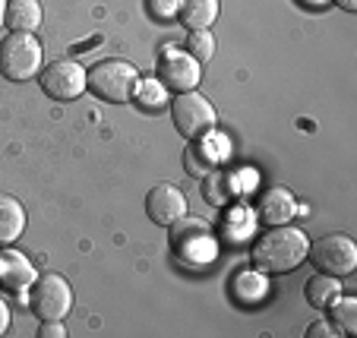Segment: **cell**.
<instances>
[{
	"mask_svg": "<svg viewBox=\"0 0 357 338\" xmlns=\"http://www.w3.org/2000/svg\"><path fill=\"white\" fill-rule=\"evenodd\" d=\"M307 247L310 244L301 228L269 224V231L257 237L250 259H253V269L266 272V275H282V272H294L307 259Z\"/></svg>",
	"mask_w": 357,
	"mask_h": 338,
	"instance_id": "1",
	"label": "cell"
},
{
	"mask_svg": "<svg viewBox=\"0 0 357 338\" xmlns=\"http://www.w3.org/2000/svg\"><path fill=\"white\" fill-rule=\"evenodd\" d=\"M171 250L187 266H209L218 256V237L202 218L181 215L171 222Z\"/></svg>",
	"mask_w": 357,
	"mask_h": 338,
	"instance_id": "2",
	"label": "cell"
},
{
	"mask_svg": "<svg viewBox=\"0 0 357 338\" xmlns=\"http://www.w3.org/2000/svg\"><path fill=\"white\" fill-rule=\"evenodd\" d=\"M86 89H92V95L101 102L123 105L139 89V70L130 61L108 57V61H98L92 70H86Z\"/></svg>",
	"mask_w": 357,
	"mask_h": 338,
	"instance_id": "3",
	"label": "cell"
},
{
	"mask_svg": "<svg viewBox=\"0 0 357 338\" xmlns=\"http://www.w3.org/2000/svg\"><path fill=\"white\" fill-rule=\"evenodd\" d=\"M41 41L35 38V32H10L0 41V73L13 82L35 79L41 73Z\"/></svg>",
	"mask_w": 357,
	"mask_h": 338,
	"instance_id": "4",
	"label": "cell"
},
{
	"mask_svg": "<svg viewBox=\"0 0 357 338\" xmlns=\"http://www.w3.org/2000/svg\"><path fill=\"white\" fill-rule=\"evenodd\" d=\"M171 117H174V127L181 136L187 139H206V136L215 130V108L206 95L199 92H177V98L171 102Z\"/></svg>",
	"mask_w": 357,
	"mask_h": 338,
	"instance_id": "5",
	"label": "cell"
},
{
	"mask_svg": "<svg viewBox=\"0 0 357 338\" xmlns=\"http://www.w3.org/2000/svg\"><path fill=\"white\" fill-rule=\"evenodd\" d=\"M307 259L326 275L344 278L357 269V244L348 234H323L307 247Z\"/></svg>",
	"mask_w": 357,
	"mask_h": 338,
	"instance_id": "6",
	"label": "cell"
},
{
	"mask_svg": "<svg viewBox=\"0 0 357 338\" xmlns=\"http://www.w3.org/2000/svg\"><path fill=\"white\" fill-rule=\"evenodd\" d=\"M73 307V288L63 275L51 272L32 282L29 288V310L38 319H63Z\"/></svg>",
	"mask_w": 357,
	"mask_h": 338,
	"instance_id": "7",
	"label": "cell"
},
{
	"mask_svg": "<svg viewBox=\"0 0 357 338\" xmlns=\"http://www.w3.org/2000/svg\"><path fill=\"white\" fill-rule=\"evenodd\" d=\"M38 82L47 98H54V102H76V98L86 92V70L76 61L63 57V61L47 63L38 73Z\"/></svg>",
	"mask_w": 357,
	"mask_h": 338,
	"instance_id": "8",
	"label": "cell"
},
{
	"mask_svg": "<svg viewBox=\"0 0 357 338\" xmlns=\"http://www.w3.org/2000/svg\"><path fill=\"white\" fill-rule=\"evenodd\" d=\"M158 79L174 92H190L199 82V63L177 45H165L158 54Z\"/></svg>",
	"mask_w": 357,
	"mask_h": 338,
	"instance_id": "9",
	"label": "cell"
},
{
	"mask_svg": "<svg viewBox=\"0 0 357 338\" xmlns=\"http://www.w3.org/2000/svg\"><path fill=\"white\" fill-rule=\"evenodd\" d=\"M146 215L155 224H171L181 215H187V197L174 183H155L146 197Z\"/></svg>",
	"mask_w": 357,
	"mask_h": 338,
	"instance_id": "10",
	"label": "cell"
},
{
	"mask_svg": "<svg viewBox=\"0 0 357 338\" xmlns=\"http://www.w3.org/2000/svg\"><path fill=\"white\" fill-rule=\"evenodd\" d=\"M35 266L22 256L20 250H7V247H0V288L10 294H22L32 288L35 282Z\"/></svg>",
	"mask_w": 357,
	"mask_h": 338,
	"instance_id": "11",
	"label": "cell"
},
{
	"mask_svg": "<svg viewBox=\"0 0 357 338\" xmlns=\"http://www.w3.org/2000/svg\"><path fill=\"white\" fill-rule=\"evenodd\" d=\"M294 212L297 203L291 197V190L284 187H266L257 197V215L263 224H288Z\"/></svg>",
	"mask_w": 357,
	"mask_h": 338,
	"instance_id": "12",
	"label": "cell"
},
{
	"mask_svg": "<svg viewBox=\"0 0 357 338\" xmlns=\"http://www.w3.org/2000/svg\"><path fill=\"white\" fill-rule=\"evenodd\" d=\"M266 291H269V284H266L259 269H243V272H237L234 282H231V298L241 307H257L259 300L266 298Z\"/></svg>",
	"mask_w": 357,
	"mask_h": 338,
	"instance_id": "13",
	"label": "cell"
},
{
	"mask_svg": "<svg viewBox=\"0 0 357 338\" xmlns=\"http://www.w3.org/2000/svg\"><path fill=\"white\" fill-rule=\"evenodd\" d=\"M26 228V209L16 197L0 193V247H10Z\"/></svg>",
	"mask_w": 357,
	"mask_h": 338,
	"instance_id": "14",
	"label": "cell"
},
{
	"mask_svg": "<svg viewBox=\"0 0 357 338\" xmlns=\"http://www.w3.org/2000/svg\"><path fill=\"white\" fill-rule=\"evenodd\" d=\"M177 20L187 32L196 29H209L218 20V0H181V10H177Z\"/></svg>",
	"mask_w": 357,
	"mask_h": 338,
	"instance_id": "15",
	"label": "cell"
},
{
	"mask_svg": "<svg viewBox=\"0 0 357 338\" xmlns=\"http://www.w3.org/2000/svg\"><path fill=\"white\" fill-rule=\"evenodd\" d=\"M41 3L38 0H7V26L13 32H35L41 26Z\"/></svg>",
	"mask_w": 357,
	"mask_h": 338,
	"instance_id": "16",
	"label": "cell"
},
{
	"mask_svg": "<svg viewBox=\"0 0 357 338\" xmlns=\"http://www.w3.org/2000/svg\"><path fill=\"white\" fill-rule=\"evenodd\" d=\"M218 162H222V152L209 149L199 139H190V149L183 152V168H187L190 177H206L209 171L218 168Z\"/></svg>",
	"mask_w": 357,
	"mask_h": 338,
	"instance_id": "17",
	"label": "cell"
},
{
	"mask_svg": "<svg viewBox=\"0 0 357 338\" xmlns=\"http://www.w3.org/2000/svg\"><path fill=\"white\" fill-rule=\"evenodd\" d=\"M303 294H307V304H310V307H317V310H329V304L338 298V294H342V282H338L335 275L319 272L317 278H310V282H307Z\"/></svg>",
	"mask_w": 357,
	"mask_h": 338,
	"instance_id": "18",
	"label": "cell"
},
{
	"mask_svg": "<svg viewBox=\"0 0 357 338\" xmlns=\"http://www.w3.org/2000/svg\"><path fill=\"white\" fill-rule=\"evenodd\" d=\"M202 197H206V203L212 206H231V199H234V177L225 174V171H209L206 174V180H202Z\"/></svg>",
	"mask_w": 357,
	"mask_h": 338,
	"instance_id": "19",
	"label": "cell"
},
{
	"mask_svg": "<svg viewBox=\"0 0 357 338\" xmlns=\"http://www.w3.org/2000/svg\"><path fill=\"white\" fill-rule=\"evenodd\" d=\"M183 51H187V54L193 57L196 63H209L212 54H215V35H212L209 29H196V32L187 35V41H183Z\"/></svg>",
	"mask_w": 357,
	"mask_h": 338,
	"instance_id": "20",
	"label": "cell"
},
{
	"mask_svg": "<svg viewBox=\"0 0 357 338\" xmlns=\"http://www.w3.org/2000/svg\"><path fill=\"white\" fill-rule=\"evenodd\" d=\"M329 310H332V323H335L344 335H354L357 332V298L338 294V298L329 304Z\"/></svg>",
	"mask_w": 357,
	"mask_h": 338,
	"instance_id": "21",
	"label": "cell"
},
{
	"mask_svg": "<svg viewBox=\"0 0 357 338\" xmlns=\"http://www.w3.org/2000/svg\"><path fill=\"white\" fill-rule=\"evenodd\" d=\"M133 98H136V102H139L146 111H162L165 102H168V98H165V89L158 86L155 79H146V82L139 79V89H136Z\"/></svg>",
	"mask_w": 357,
	"mask_h": 338,
	"instance_id": "22",
	"label": "cell"
},
{
	"mask_svg": "<svg viewBox=\"0 0 357 338\" xmlns=\"http://www.w3.org/2000/svg\"><path fill=\"white\" fill-rule=\"evenodd\" d=\"M177 10H181V0H149V13L162 22L177 20Z\"/></svg>",
	"mask_w": 357,
	"mask_h": 338,
	"instance_id": "23",
	"label": "cell"
},
{
	"mask_svg": "<svg viewBox=\"0 0 357 338\" xmlns=\"http://www.w3.org/2000/svg\"><path fill=\"white\" fill-rule=\"evenodd\" d=\"M67 329L61 325V319H41V329H38V338H63Z\"/></svg>",
	"mask_w": 357,
	"mask_h": 338,
	"instance_id": "24",
	"label": "cell"
},
{
	"mask_svg": "<svg viewBox=\"0 0 357 338\" xmlns=\"http://www.w3.org/2000/svg\"><path fill=\"white\" fill-rule=\"evenodd\" d=\"M307 335H310V338H329L332 335V325L329 323H313L310 329H307Z\"/></svg>",
	"mask_w": 357,
	"mask_h": 338,
	"instance_id": "25",
	"label": "cell"
},
{
	"mask_svg": "<svg viewBox=\"0 0 357 338\" xmlns=\"http://www.w3.org/2000/svg\"><path fill=\"white\" fill-rule=\"evenodd\" d=\"M10 329V304L3 298H0V335Z\"/></svg>",
	"mask_w": 357,
	"mask_h": 338,
	"instance_id": "26",
	"label": "cell"
},
{
	"mask_svg": "<svg viewBox=\"0 0 357 338\" xmlns=\"http://www.w3.org/2000/svg\"><path fill=\"white\" fill-rule=\"evenodd\" d=\"M297 3H303V7H310V10H319V7H326V3H332V0H297Z\"/></svg>",
	"mask_w": 357,
	"mask_h": 338,
	"instance_id": "27",
	"label": "cell"
},
{
	"mask_svg": "<svg viewBox=\"0 0 357 338\" xmlns=\"http://www.w3.org/2000/svg\"><path fill=\"white\" fill-rule=\"evenodd\" d=\"M335 3L344 10V13H354V10H357V0H335Z\"/></svg>",
	"mask_w": 357,
	"mask_h": 338,
	"instance_id": "28",
	"label": "cell"
},
{
	"mask_svg": "<svg viewBox=\"0 0 357 338\" xmlns=\"http://www.w3.org/2000/svg\"><path fill=\"white\" fill-rule=\"evenodd\" d=\"M7 26V0H0V29Z\"/></svg>",
	"mask_w": 357,
	"mask_h": 338,
	"instance_id": "29",
	"label": "cell"
}]
</instances>
